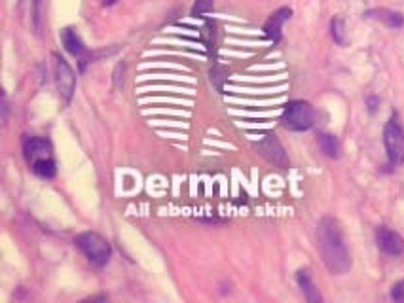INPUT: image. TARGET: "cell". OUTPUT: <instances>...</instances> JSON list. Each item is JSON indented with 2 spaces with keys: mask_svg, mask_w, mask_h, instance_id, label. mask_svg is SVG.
<instances>
[{
  "mask_svg": "<svg viewBox=\"0 0 404 303\" xmlns=\"http://www.w3.org/2000/svg\"><path fill=\"white\" fill-rule=\"evenodd\" d=\"M376 243L383 254L388 256H401L404 254V239L393 230H389L385 226H380L376 230Z\"/></svg>",
  "mask_w": 404,
  "mask_h": 303,
  "instance_id": "obj_7",
  "label": "cell"
},
{
  "mask_svg": "<svg viewBox=\"0 0 404 303\" xmlns=\"http://www.w3.org/2000/svg\"><path fill=\"white\" fill-rule=\"evenodd\" d=\"M315 121V112L313 106L306 101H291L283 108L281 123L289 131H308Z\"/></svg>",
  "mask_w": 404,
  "mask_h": 303,
  "instance_id": "obj_3",
  "label": "cell"
},
{
  "mask_svg": "<svg viewBox=\"0 0 404 303\" xmlns=\"http://www.w3.org/2000/svg\"><path fill=\"white\" fill-rule=\"evenodd\" d=\"M383 144L388 150L389 163L393 167H399L404 163V129L401 128V123L396 121L393 116L391 120L385 123L383 129Z\"/></svg>",
  "mask_w": 404,
  "mask_h": 303,
  "instance_id": "obj_4",
  "label": "cell"
},
{
  "mask_svg": "<svg viewBox=\"0 0 404 303\" xmlns=\"http://www.w3.org/2000/svg\"><path fill=\"white\" fill-rule=\"evenodd\" d=\"M54 74H56V84L59 97L63 99L65 103H71L74 89H76V74L71 69V64L65 61L63 57H59L54 53Z\"/></svg>",
  "mask_w": 404,
  "mask_h": 303,
  "instance_id": "obj_5",
  "label": "cell"
},
{
  "mask_svg": "<svg viewBox=\"0 0 404 303\" xmlns=\"http://www.w3.org/2000/svg\"><path fill=\"white\" fill-rule=\"evenodd\" d=\"M391 300L393 302H404V279L399 280L395 287L391 288Z\"/></svg>",
  "mask_w": 404,
  "mask_h": 303,
  "instance_id": "obj_16",
  "label": "cell"
},
{
  "mask_svg": "<svg viewBox=\"0 0 404 303\" xmlns=\"http://www.w3.org/2000/svg\"><path fill=\"white\" fill-rule=\"evenodd\" d=\"M317 143L321 152L325 154L326 158H333V160H338L340 158V143L338 138L330 133H321L317 136Z\"/></svg>",
  "mask_w": 404,
  "mask_h": 303,
  "instance_id": "obj_13",
  "label": "cell"
},
{
  "mask_svg": "<svg viewBox=\"0 0 404 303\" xmlns=\"http://www.w3.org/2000/svg\"><path fill=\"white\" fill-rule=\"evenodd\" d=\"M61 42H63L65 49H67L72 57L82 59V69H84V66H86L84 63L87 61V49L86 46H84L82 38L78 36V32L74 31V29H71V27H67V29L61 31Z\"/></svg>",
  "mask_w": 404,
  "mask_h": 303,
  "instance_id": "obj_10",
  "label": "cell"
},
{
  "mask_svg": "<svg viewBox=\"0 0 404 303\" xmlns=\"http://www.w3.org/2000/svg\"><path fill=\"white\" fill-rule=\"evenodd\" d=\"M32 173L40 178H54L57 173L56 161L54 158H42V160H36L31 163Z\"/></svg>",
  "mask_w": 404,
  "mask_h": 303,
  "instance_id": "obj_14",
  "label": "cell"
},
{
  "mask_svg": "<svg viewBox=\"0 0 404 303\" xmlns=\"http://www.w3.org/2000/svg\"><path fill=\"white\" fill-rule=\"evenodd\" d=\"M366 17L368 19H378L383 25H388L391 29H401L404 25V16L399 14V12H393V10L388 8H376L366 12Z\"/></svg>",
  "mask_w": 404,
  "mask_h": 303,
  "instance_id": "obj_11",
  "label": "cell"
},
{
  "mask_svg": "<svg viewBox=\"0 0 404 303\" xmlns=\"http://www.w3.org/2000/svg\"><path fill=\"white\" fill-rule=\"evenodd\" d=\"M211 6H213V0H198L194 10H192V14H194V16H196V14H201V12H205V10H209Z\"/></svg>",
  "mask_w": 404,
  "mask_h": 303,
  "instance_id": "obj_17",
  "label": "cell"
},
{
  "mask_svg": "<svg viewBox=\"0 0 404 303\" xmlns=\"http://www.w3.org/2000/svg\"><path fill=\"white\" fill-rule=\"evenodd\" d=\"M112 2H116V0H103V4H112Z\"/></svg>",
  "mask_w": 404,
  "mask_h": 303,
  "instance_id": "obj_18",
  "label": "cell"
},
{
  "mask_svg": "<svg viewBox=\"0 0 404 303\" xmlns=\"http://www.w3.org/2000/svg\"><path fill=\"white\" fill-rule=\"evenodd\" d=\"M74 245L82 250V254L86 256L89 262L97 265V267H103L104 263L111 260V245L109 241L103 239L99 233L86 232L80 233L78 237L74 239Z\"/></svg>",
  "mask_w": 404,
  "mask_h": 303,
  "instance_id": "obj_2",
  "label": "cell"
},
{
  "mask_svg": "<svg viewBox=\"0 0 404 303\" xmlns=\"http://www.w3.org/2000/svg\"><path fill=\"white\" fill-rule=\"evenodd\" d=\"M293 16V10L291 8H279L278 12H273L269 19L264 25V32H266V36H268L269 40L273 42V44H278L281 40V29H283V23L289 21Z\"/></svg>",
  "mask_w": 404,
  "mask_h": 303,
  "instance_id": "obj_9",
  "label": "cell"
},
{
  "mask_svg": "<svg viewBox=\"0 0 404 303\" xmlns=\"http://www.w3.org/2000/svg\"><path fill=\"white\" fill-rule=\"evenodd\" d=\"M296 282H298V287L302 288V292L306 295V300L309 303H321L323 302V298L317 292V288L313 284V280H311V275L306 269H300V271L296 273Z\"/></svg>",
  "mask_w": 404,
  "mask_h": 303,
  "instance_id": "obj_12",
  "label": "cell"
},
{
  "mask_svg": "<svg viewBox=\"0 0 404 303\" xmlns=\"http://www.w3.org/2000/svg\"><path fill=\"white\" fill-rule=\"evenodd\" d=\"M330 29H333V38L340 46H346L348 44V38H346V23L341 17H334L333 23H330Z\"/></svg>",
  "mask_w": 404,
  "mask_h": 303,
  "instance_id": "obj_15",
  "label": "cell"
},
{
  "mask_svg": "<svg viewBox=\"0 0 404 303\" xmlns=\"http://www.w3.org/2000/svg\"><path fill=\"white\" fill-rule=\"evenodd\" d=\"M52 152H54L52 143L46 141V138H42V136H29V138H25L23 154L29 163L42 160V158H52Z\"/></svg>",
  "mask_w": 404,
  "mask_h": 303,
  "instance_id": "obj_8",
  "label": "cell"
},
{
  "mask_svg": "<svg viewBox=\"0 0 404 303\" xmlns=\"http://www.w3.org/2000/svg\"><path fill=\"white\" fill-rule=\"evenodd\" d=\"M317 247L326 269L333 275H346L351 269V256H349L346 237H344L338 220L326 216L319 222Z\"/></svg>",
  "mask_w": 404,
  "mask_h": 303,
  "instance_id": "obj_1",
  "label": "cell"
},
{
  "mask_svg": "<svg viewBox=\"0 0 404 303\" xmlns=\"http://www.w3.org/2000/svg\"><path fill=\"white\" fill-rule=\"evenodd\" d=\"M254 148L258 150V154H260L264 160H268L269 163H273L276 167H289V158H287L285 148H283V144L279 143V138L273 135V133L262 135L260 141L254 144Z\"/></svg>",
  "mask_w": 404,
  "mask_h": 303,
  "instance_id": "obj_6",
  "label": "cell"
}]
</instances>
